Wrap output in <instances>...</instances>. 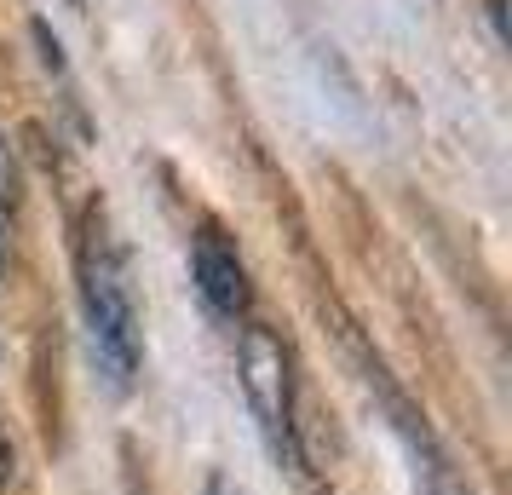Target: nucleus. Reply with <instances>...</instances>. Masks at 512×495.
<instances>
[{
    "instance_id": "obj_3",
    "label": "nucleus",
    "mask_w": 512,
    "mask_h": 495,
    "mask_svg": "<svg viewBox=\"0 0 512 495\" xmlns=\"http://www.w3.org/2000/svg\"><path fill=\"white\" fill-rule=\"evenodd\" d=\"M190 271H196L202 300H208L219 317H242V311H248V271H242L236 248L213 231V225L196 236V248H190Z\"/></svg>"
},
{
    "instance_id": "obj_4",
    "label": "nucleus",
    "mask_w": 512,
    "mask_h": 495,
    "mask_svg": "<svg viewBox=\"0 0 512 495\" xmlns=\"http://www.w3.org/2000/svg\"><path fill=\"white\" fill-rule=\"evenodd\" d=\"M426 472H432V478H426V495H472V490L461 484V478H455V472L443 467V461H432Z\"/></svg>"
},
{
    "instance_id": "obj_5",
    "label": "nucleus",
    "mask_w": 512,
    "mask_h": 495,
    "mask_svg": "<svg viewBox=\"0 0 512 495\" xmlns=\"http://www.w3.org/2000/svg\"><path fill=\"white\" fill-rule=\"evenodd\" d=\"M18 202V167H12V150L0 139V208H12Z\"/></svg>"
},
{
    "instance_id": "obj_6",
    "label": "nucleus",
    "mask_w": 512,
    "mask_h": 495,
    "mask_svg": "<svg viewBox=\"0 0 512 495\" xmlns=\"http://www.w3.org/2000/svg\"><path fill=\"white\" fill-rule=\"evenodd\" d=\"M208 495H231L225 490V478H208Z\"/></svg>"
},
{
    "instance_id": "obj_7",
    "label": "nucleus",
    "mask_w": 512,
    "mask_h": 495,
    "mask_svg": "<svg viewBox=\"0 0 512 495\" xmlns=\"http://www.w3.org/2000/svg\"><path fill=\"white\" fill-rule=\"evenodd\" d=\"M6 467H12V449L0 444V478H6Z\"/></svg>"
},
{
    "instance_id": "obj_1",
    "label": "nucleus",
    "mask_w": 512,
    "mask_h": 495,
    "mask_svg": "<svg viewBox=\"0 0 512 495\" xmlns=\"http://www.w3.org/2000/svg\"><path fill=\"white\" fill-rule=\"evenodd\" d=\"M81 311H87V340H93V363L104 369V380L127 392L139 375L144 334H139V300L127 283V260L110 242L104 225L87 231L81 242Z\"/></svg>"
},
{
    "instance_id": "obj_2",
    "label": "nucleus",
    "mask_w": 512,
    "mask_h": 495,
    "mask_svg": "<svg viewBox=\"0 0 512 495\" xmlns=\"http://www.w3.org/2000/svg\"><path fill=\"white\" fill-rule=\"evenodd\" d=\"M236 380H242V398L254 415L259 438L271 444L282 467H300V438H294V363L271 329L248 323L242 346H236Z\"/></svg>"
}]
</instances>
